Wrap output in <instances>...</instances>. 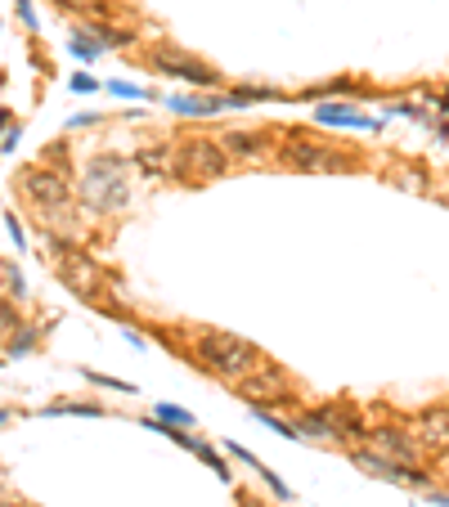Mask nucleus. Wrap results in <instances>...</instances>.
Listing matches in <instances>:
<instances>
[{"mask_svg": "<svg viewBox=\"0 0 449 507\" xmlns=\"http://www.w3.org/2000/svg\"><path fill=\"white\" fill-rule=\"evenodd\" d=\"M82 202L95 215H117L130 202V180H126V162L117 153H95L82 171Z\"/></svg>", "mask_w": 449, "mask_h": 507, "instance_id": "obj_1", "label": "nucleus"}, {"mask_svg": "<svg viewBox=\"0 0 449 507\" xmlns=\"http://www.w3.org/2000/svg\"><path fill=\"white\" fill-rule=\"evenodd\" d=\"M193 359H198V369H207L224 382H239L261 364V350L252 341L234 337V332H202L193 341Z\"/></svg>", "mask_w": 449, "mask_h": 507, "instance_id": "obj_2", "label": "nucleus"}, {"mask_svg": "<svg viewBox=\"0 0 449 507\" xmlns=\"http://www.w3.org/2000/svg\"><path fill=\"white\" fill-rule=\"evenodd\" d=\"M230 171V153L216 135H185L176 139V180L185 184H211Z\"/></svg>", "mask_w": 449, "mask_h": 507, "instance_id": "obj_3", "label": "nucleus"}, {"mask_svg": "<svg viewBox=\"0 0 449 507\" xmlns=\"http://www.w3.org/2000/svg\"><path fill=\"white\" fill-rule=\"evenodd\" d=\"M279 162L292 167V171H328V176H346L355 171V158H346L333 144H319L311 139L306 130H288L283 144H279Z\"/></svg>", "mask_w": 449, "mask_h": 507, "instance_id": "obj_4", "label": "nucleus"}, {"mask_svg": "<svg viewBox=\"0 0 449 507\" xmlns=\"http://www.w3.org/2000/svg\"><path fill=\"white\" fill-rule=\"evenodd\" d=\"M144 63L154 67V72H167V77L193 86V90H220V72H216L211 63H202V58L176 50V45H154V50L144 54Z\"/></svg>", "mask_w": 449, "mask_h": 507, "instance_id": "obj_5", "label": "nucleus"}, {"mask_svg": "<svg viewBox=\"0 0 449 507\" xmlns=\"http://www.w3.org/2000/svg\"><path fill=\"white\" fill-rule=\"evenodd\" d=\"M234 391H239L248 404H265V409H274V404L292 409V404H296V386H292V378H288L279 364H270V359H261V364H256L248 378H239Z\"/></svg>", "mask_w": 449, "mask_h": 507, "instance_id": "obj_6", "label": "nucleus"}, {"mask_svg": "<svg viewBox=\"0 0 449 507\" xmlns=\"http://www.w3.org/2000/svg\"><path fill=\"white\" fill-rule=\"evenodd\" d=\"M19 193L45 215V211L72 202V176L67 171H54V167H23L19 171Z\"/></svg>", "mask_w": 449, "mask_h": 507, "instance_id": "obj_7", "label": "nucleus"}, {"mask_svg": "<svg viewBox=\"0 0 449 507\" xmlns=\"http://www.w3.org/2000/svg\"><path fill=\"white\" fill-rule=\"evenodd\" d=\"M296 431L302 436H337V441H364L368 436V426H364V417H355L351 409H342V404H328V409H306L302 417H296Z\"/></svg>", "mask_w": 449, "mask_h": 507, "instance_id": "obj_8", "label": "nucleus"}, {"mask_svg": "<svg viewBox=\"0 0 449 507\" xmlns=\"http://www.w3.org/2000/svg\"><path fill=\"white\" fill-rule=\"evenodd\" d=\"M54 274H59V278H63V283H67L82 301H91V306L104 297L99 287H113V283H108V274H104V269H99L86 252H77V247H67L63 256H54Z\"/></svg>", "mask_w": 449, "mask_h": 507, "instance_id": "obj_9", "label": "nucleus"}, {"mask_svg": "<svg viewBox=\"0 0 449 507\" xmlns=\"http://www.w3.org/2000/svg\"><path fill=\"white\" fill-rule=\"evenodd\" d=\"M351 463H355L359 472H368V476H378V480H391V485H431V472L405 467V463L378 454L373 445H355V449H351Z\"/></svg>", "mask_w": 449, "mask_h": 507, "instance_id": "obj_10", "label": "nucleus"}, {"mask_svg": "<svg viewBox=\"0 0 449 507\" xmlns=\"http://www.w3.org/2000/svg\"><path fill=\"white\" fill-rule=\"evenodd\" d=\"M378 454H387V458H396V463H405V467H418L422 463V445H418V436L414 431H400V426H373L368 436H364Z\"/></svg>", "mask_w": 449, "mask_h": 507, "instance_id": "obj_11", "label": "nucleus"}, {"mask_svg": "<svg viewBox=\"0 0 449 507\" xmlns=\"http://www.w3.org/2000/svg\"><path fill=\"white\" fill-rule=\"evenodd\" d=\"M130 162H135V171H144V180H176V144L154 139L144 149H135Z\"/></svg>", "mask_w": 449, "mask_h": 507, "instance_id": "obj_12", "label": "nucleus"}, {"mask_svg": "<svg viewBox=\"0 0 449 507\" xmlns=\"http://www.w3.org/2000/svg\"><path fill=\"white\" fill-rule=\"evenodd\" d=\"M315 121L319 126H337V130H378L382 126L378 117H368V113L351 108V104H319L315 108Z\"/></svg>", "mask_w": 449, "mask_h": 507, "instance_id": "obj_13", "label": "nucleus"}, {"mask_svg": "<svg viewBox=\"0 0 449 507\" xmlns=\"http://www.w3.org/2000/svg\"><path fill=\"white\" fill-rule=\"evenodd\" d=\"M414 436H418V445H422L427 454H445V449H449V413H445V409L422 413V417L414 422Z\"/></svg>", "mask_w": 449, "mask_h": 507, "instance_id": "obj_14", "label": "nucleus"}, {"mask_svg": "<svg viewBox=\"0 0 449 507\" xmlns=\"http://www.w3.org/2000/svg\"><path fill=\"white\" fill-rule=\"evenodd\" d=\"M176 117H216V113H224V95H216V90H198V95H171V99H162Z\"/></svg>", "mask_w": 449, "mask_h": 507, "instance_id": "obj_15", "label": "nucleus"}, {"mask_svg": "<svg viewBox=\"0 0 449 507\" xmlns=\"http://www.w3.org/2000/svg\"><path fill=\"white\" fill-rule=\"evenodd\" d=\"M265 130H224L220 144H224V153H230L234 162H256L265 153Z\"/></svg>", "mask_w": 449, "mask_h": 507, "instance_id": "obj_16", "label": "nucleus"}, {"mask_svg": "<svg viewBox=\"0 0 449 507\" xmlns=\"http://www.w3.org/2000/svg\"><path fill=\"white\" fill-rule=\"evenodd\" d=\"M91 36L99 41V50H126L135 41L126 27H108V23H91Z\"/></svg>", "mask_w": 449, "mask_h": 507, "instance_id": "obj_17", "label": "nucleus"}, {"mask_svg": "<svg viewBox=\"0 0 449 507\" xmlns=\"http://www.w3.org/2000/svg\"><path fill=\"white\" fill-rule=\"evenodd\" d=\"M36 341H41V328H36V324L19 328V332L10 337V346H5V359H23L28 350H36Z\"/></svg>", "mask_w": 449, "mask_h": 507, "instance_id": "obj_18", "label": "nucleus"}, {"mask_svg": "<svg viewBox=\"0 0 449 507\" xmlns=\"http://www.w3.org/2000/svg\"><path fill=\"white\" fill-rule=\"evenodd\" d=\"M67 54L82 58V63H91V58H99L104 50H99V41H95L91 32H72V36H67Z\"/></svg>", "mask_w": 449, "mask_h": 507, "instance_id": "obj_19", "label": "nucleus"}, {"mask_svg": "<svg viewBox=\"0 0 449 507\" xmlns=\"http://www.w3.org/2000/svg\"><path fill=\"white\" fill-rule=\"evenodd\" d=\"M193 454H198V458H202V463H207V467H211V472H216V476H220L224 485H230V480H234V472H230V463H224V458H220V454H216V449L207 445V441H193Z\"/></svg>", "mask_w": 449, "mask_h": 507, "instance_id": "obj_20", "label": "nucleus"}, {"mask_svg": "<svg viewBox=\"0 0 449 507\" xmlns=\"http://www.w3.org/2000/svg\"><path fill=\"white\" fill-rule=\"evenodd\" d=\"M45 413H50V417H63V413H72V417H104V409H99V404H72V400L50 404Z\"/></svg>", "mask_w": 449, "mask_h": 507, "instance_id": "obj_21", "label": "nucleus"}, {"mask_svg": "<svg viewBox=\"0 0 449 507\" xmlns=\"http://www.w3.org/2000/svg\"><path fill=\"white\" fill-rule=\"evenodd\" d=\"M158 417H162L167 426H185V431H193V413L180 409V404H158Z\"/></svg>", "mask_w": 449, "mask_h": 507, "instance_id": "obj_22", "label": "nucleus"}, {"mask_svg": "<svg viewBox=\"0 0 449 507\" xmlns=\"http://www.w3.org/2000/svg\"><path fill=\"white\" fill-rule=\"evenodd\" d=\"M5 297H10V301H23V297H28V283H23L19 265H5Z\"/></svg>", "mask_w": 449, "mask_h": 507, "instance_id": "obj_23", "label": "nucleus"}, {"mask_svg": "<svg viewBox=\"0 0 449 507\" xmlns=\"http://www.w3.org/2000/svg\"><path fill=\"white\" fill-rule=\"evenodd\" d=\"M108 95H117V99H158L154 90H144V86H130V82H108Z\"/></svg>", "mask_w": 449, "mask_h": 507, "instance_id": "obj_24", "label": "nucleus"}, {"mask_svg": "<svg viewBox=\"0 0 449 507\" xmlns=\"http://www.w3.org/2000/svg\"><path fill=\"white\" fill-rule=\"evenodd\" d=\"M23 328V319H19V310L10 306V301H0V337H14Z\"/></svg>", "mask_w": 449, "mask_h": 507, "instance_id": "obj_25", "label": "nucleus"}, {"mask_svg": "<svg viewBox=\"0 0 449 507\" xmlns=\"http://www.w3.org/2000/svg\"><path fill=\"white\" fill-rule=\"evenodd\" d=\"M86 382H95V386H108V391H135L130 382H122V378H108V373H95V369H86Z\"/></svg>", "mask_w": 449, "mask_h": 507, "instance_id": "obj_26", "label": "nucleus"}, {"mask_svg": "<svg viewBox=\"0 0 449 507\" xmlns=\"http://www.w3.org/2000/svg\"><path fill=\"white\" fill-rule=\"evenodd\" d=\"M59 10H72V14H86V19H95L99 14V0H54Z\"/></svg>", "mask_w": 449, "mask_h": 507, "instance_id": "obj_27", "label": "nucleus"}, {"mask_svg": "<svg viewBox=\"0 0 449 507\" xmlns=\"http://www.w3.org/2000/svg\"><path fill=\"white\" fill-rule=\"evenodd\" d=\"M5 230H10L14 247H19V252H28V234H23V225H19V215H5Z\"/></svg>", "mask_w": 449, "mask_h": 507, "instance_id": "obj_28", "label": "nucleus"}, {"mask_svg": "<svg viewBox=\"0 0 449 507\" xmlns=\"http://www.w3.org/2000/svg\"><path fill=\"white\" fill-rule=\"evenodd\" d=\"M67 86L77 90V95H95V90H99V82H95V77H86V72H77V77H72Z\"/></svg>", "mask_w": 449, "mask_h": 507, "instance_id": "obj_29", "label": "nucleus"}, {"mask_svg": "<svg viewBox=\"0 0 449 507\" xmlns=\"http://www.w3.org/2000/svg\"><path fill=\"white\" fill-rule=\"evenodd\" d=\"M19 139H23V130H19V126H10L5 135H0V153H14V149H19Z\"/></svg>", "mask_w": 449, "mask_h": 507, "instance_id": "obj_30", "label": "nucleus"}, {"mask_svg": "<svg viewBox=\"0 0 449 507\" xmlns=\"http://www.w3.org/2000/svg\"><path fill=\"white\" fill-rule=\"evenodd\" d=\"M14 10H19V23H23V27H36V10H32V0H19Z\"/></svg>", "mask_w": 449, "mask_h": 507, "instance_id": "obj_31", "label": "nucleus"}, {"mask_svg": "<svg viewBox=\"0 0 449 507\" xmlns=\"http://www.w3.org/2000/svg\"><path fill=\"white\" fill-rule=\"evenodd\" d=\"M95 121H99L95 113H82V117H72V121H67V130H77V126H95Z\"/></svg>", "mask_w": 449, "mask_h": 507, "instance_id": "obj_32", "label": "nucleus"}, {"mask_svg": "<svg viewBox=\"0 0 449 507\" xmlns=\"http://www.w3.org/2000/svg\"><path fill=\"white\" fill-rule=\"evenodd\" d=\"M126 341H130V346H135V350H144V346H148V341H144V337H139V332H135V328H126Z\"/></svg>", "mask_w": 449, "mask_h": 507, "instance_id": "obj_33", "label": "nucleus"}, {"mask_svg": "<svg viewBox=\"0 0 449 507\" xmlns=\"http://www.w3.org/2000/svg\"><path fill=\"white\" fill-rule=\"evenodd\" d=\"M239 507H265V503H261L256 494H239Z\"/></svg>", "mask_w": 449, "mask_h": 507, "instance_id": "obj_34", "label": "nucleus"}, {"mask_svg": "<svg viewBox=\"0 0 449 507\" xmlns=\"http://www.w3.org/2000/svg\"><path fill=\"white\" fill-rule=\"evenodd\" d=\"M436 108H440V113H449V90H445V95L436 99Z\"/></svg>", "mask_w": 449, "mask_h": 507, "instance_id": "obj_35", "label": "nucleus"}, {"mask_svg": "<svg viewBox=\"0 0 449 507\" xmlns=\"http://www.w3.org/2000/svg\"><path fill=\"white\" fill-rule=\"evenodd\" d=\"M431 503H440V507H449V494H431Z\"/></svg>", "mask_w": 449, "mask_h": 507, "instance_id": "obj_36", "label": "nucleus"}, {"mask_svg": "<svg viewBox=\"0 0 449 507\" xmlns=\"http://www.w3.org/2000/svg\"><path fill=\"white\" fill-rule=\"evenodd\" d=\"M5 422H10V413H5V409H0V426H5Z\"/></svg>", "mask_w": 449, "mask_h": 507, "instance_id": "obj_37", "label": "nucleus"}]
</instances>
